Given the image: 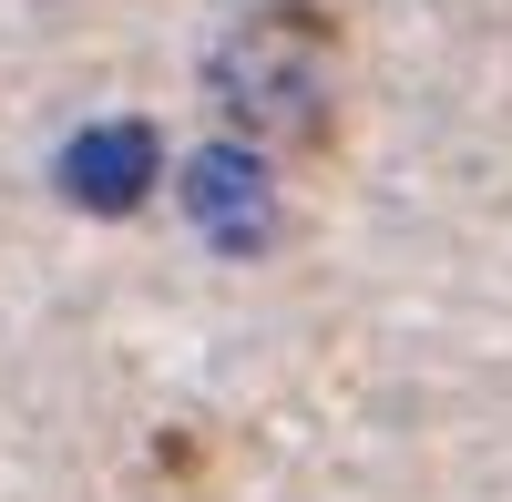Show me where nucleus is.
<instances>
[{"mask_svg":"<svg viewBox=\"0 0 512 502\" xmlns=\"http://www.w3.org/2000/svg\"><path fill=\"white\" fill-rule=\"evenodd\" d=\"M185 205H195V226L226 246V257H256V246L277 236V185H267V164L236 154V144H205L185 164Z\"/></svg>","mask_w":512,"mask_h":502,"instance_id":"obj_2","label":"nucleus"},{"mask_svg":"<svg viewBox=\"0 0 512 502\" xmlns=\"http://www.w3.org/2000/svg\"><path fill=\"white\" fill-rule=\"evenodd\" d=\"M216 103L246 134H277V144H308L328 123V31L308 0H256L216 41Z\"/></svg>","mask_w":512,"mask_h":502,"instance_id":"obj_1","label":"nucleus"},{"mask_svg":"<svg viewBox=\"0 0 512 502\" xmlns=\"http://www.w3.org/2000/svg\"><path fill=\"white\" fill-rule=\"evenodd\" d=\"M154 164H164L154 154V123H93V134L62 144V195L93 205V216H123V205H144Z\"/></svg>","mask_w":512,"mask_h":502,"instance_id":"obj_3","label":"nucleus"}]
</instances>
